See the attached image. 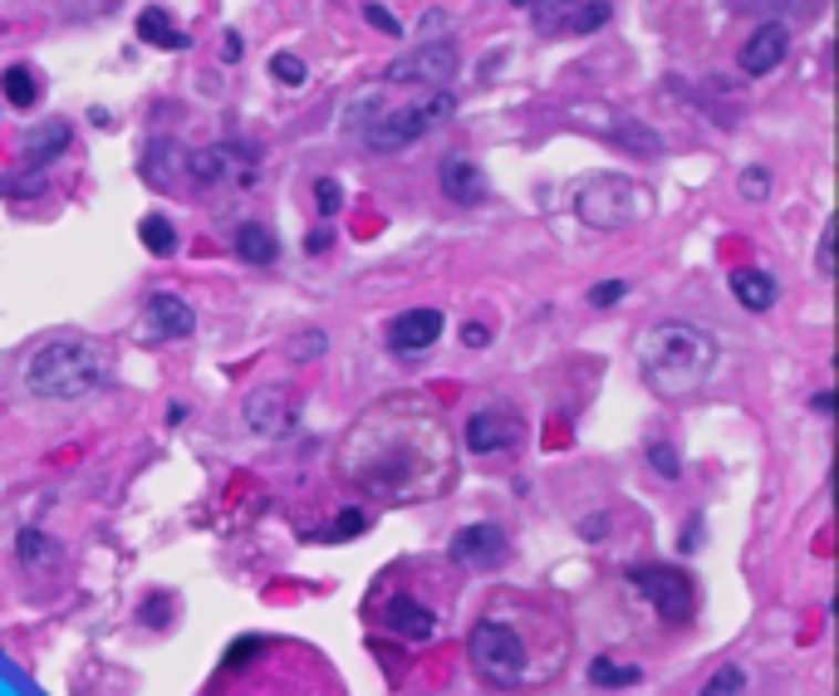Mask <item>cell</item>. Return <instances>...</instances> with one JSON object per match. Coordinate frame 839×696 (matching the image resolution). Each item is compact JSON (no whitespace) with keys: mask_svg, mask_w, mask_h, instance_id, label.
Returning <instances> with one entry per match:
<instances>
[{"mask_svg":"<svg viewBox=\"0 0 839 696\" xmlns=\"http://www.w3.org/2000/svg\"><path fill=\"white\" fill-rule=\"evenodd\" d=\"M437 181H442V197H452L457 207H481L491 197V181H486V173L472 157H442Z\"/></svg>","mask_w":839,"mask_h":696,"instance_id":"19","label":"cell"},{"mask_svg":"<svg viewBox=\"0 0 839 696\" xmlns=\"http://www.w3.org/2000/svg\"><path fill=\"white\" fill-rule=\"evenodd\" d=\"M447 554H452V564L472 569V574H491V569H501L506 559H511V540H506L501 524L476 520V524H467V530L452 534Z\"/></svg>","mask_w":839,"mask_h":696,"instance_id":"12","label":"cell"},{"mask_svg":"<svg viewBox=\"0 0 839 696\" xmlns=\"http://www.w3.org/2000/svg\"><path fill=\"white\" fill-rule=\"evenodd\" d=\"M786 54H790V30L780 25V20H770V25H762V30H752V35H746L736 64H742V74L762 79L770 70H780V64H786Z\"/></svg>","mask_w":839,"mask_h":696,"instance_id":"16","label":"cell"},{"mask_svg":"<svg viewBox=\"0 0 839 696\" xmlns=\"http://www.w3.org/2000/svg\"><path fill=\"white\" fill-rule=\"evenodd\" d=\"M727 284H732V294H736V304L742 310H752V314H766L770 304H776V276L770 270H756V266H736L732 276H727Z\"/></svg>","mask_w":839,"mask_h":696,"instance_id":"20","label":"cell"},{"mask_svg":"<svg viewBox=\"0 0 839 696\" xmlns=\"http://www.w3.org/2000/svg\"><path fill=\"white\" fill-rule=\"evenodd\" d=\"M589 682H594V687H633V682H643V667H633V662H614V657H599L594 667H589Z\"/></svg>","mask_w":839,"mask_h":696,"instance_id":"28","label":"cell"},{"mask_svg":"<svg viewBox=\"0 0 839 696\" xmlns=\"http://www.w3.org/2000/svg\"><path fill=\"white\" fill-rule=\"evenodd\" d=\"M736 191H742L746 201H762L766 191H770V173H766V167H746V173L736 177Z\"/></svg>","mask_w":839,"mask_h":696,"instance_id":"36","label":"cell"},{"mask_svg":"<svg viewBox=\"0 0 839 696\" xmlns=\"http://www.w3.org/2000/svg\"><path fill=\"white\" fill-rule=\"evenodd\" d=\"M339 471L369 500H433L457 486V447L427 403L389 397L349 427Z\"/></svg>","mask_w":839,"mask_h":696,"instance_id":"1","label":"cell"},{"mask_svg":"<svg viewBox=\"0 0 839 696\" xmlns=\"http://www.w3.org/2000/svg\"><path fill=\"white\" fill-rule=\"evenodd\" d=\"M167 613H173V599H167V593H153V599L143 603V623H153V627H163Z\"/></svg>","mask_w":839,"mask_h":696,"instance_id":"40","label":"cell"},{"mask_svg":"<svg viewBox=\"0 0 839 696\" xmlns=\"http://www.w3.org/2000/svg\"><path fill=\"white\" fill-rule=\"evenodd\" d=\"M183 173L197 181V187H251L260 177L256 157L241 153V147L231 143H211V147H197V153H187Z\"/></svg>","mask_w":839,"mask_h":696,"instance_id":"9","label":"cell"},{"mask_svg":"<svg viewBox=\"0 0 839 696\" xmlns=\"http://www.w3.org/2000/svg\"><path fill=\"white\" fill-rule=\"evenodd\" d=\"M511 6H516V10H526V6H540V0H511Z\"/></svg>","mask_w":839,"mask_h":696,"instance_id":"48","label":"cell"},{"mask_svg":"<svg viewBox=\"0 0 839 696\" xmlns=\"http://www.w3.org/2000/svg\"><path fill=\"white\" fill-rule=\"evenodd\" d=\"M442 25H452L442 10H427V15H423V35H433V30H442Z\"/></svg>","mask_w":839,"mask_h":696,"instance_id":"46","label":"cell"},{"mask_svg":"<svg viewBox=\"0 0 839 696\" xmlns=\"http://www.w3.org/2000/svg\"><path fill=\"white\" fill-rule=\"evenodd\" d=\"M649 461L657 466V476H663V481H677V471H683V466H677V451L667 447V442H653V447H649Z\"/></svg>","mask_w":839,"mask_h":696,"instance_id":"37","label":"cell"},{"mask_svg":"<svg viewBox=\"0 0 839 696\" xmlns=\"http://www.w3.org/2000/svg\"><path fill=\"white\" fill-rule=\"evenodd\" d=\"M138 40L157 44V50H187V44H191L183 30L173 25V15H167L163 6H147L143 15H138Z\"/></svg>","mask_w":839,"mask_h":696,"instance_id":"23","label":"cell"},{"mask_svg":"<svg viewBox=\"0 0 839 696\" xmlns=\"http://www.w3.org/2000/svg\"><path fill=\"white\" fill-rule=\"evenodd\" d=\"M570 113H574V123H580V128L599 133V138H609V143H623V147H633V153H643V157L663 153V138H657L643 118H629V113L599 108V104H580V108H570Z\"/></svg>","mask_w":839,"mask_h":696,"instance_id":"11","label":"cell"},{"mask_svg":"<svg viewBox=\"0 0 839 696\" xmlns=\"http://www.w3.org/2000/svg\"><path fill=\"white\" fill-rule=\"evenodd\" d=\"M810 407H815V413H835V397H830V393H815Z\"/></svg>","mask_w":839,"mask_h":696,"instance_id":"47","label":"cell"},{"mask_svg":"<svg viewBox=\"0 0 839 696\" xmlns=\"http://www.w3.org/2000/svg\"><path fill=\"white\" fill-rule=\"evenodd\" d=\"M462 344H467V349H486V344H491V324H476V319H472V324H462Z\"/></svg>","mask_w":839,"mask_h":696,"instance_id":"42","label":"cell"},{"mask_svg":"<svg viewBox=\"0 0 839 696\" xmlns=\"http://www.w3.org/2000/svg\"><path fill=\"white\" fill-rule=\"evenodd\" d=\"M379 108H383V89H359L344 108V128H369Z\"/></svg>","mask_w":839,"mask_h":696,"instance_id":"29","label":"cell"},{"mask_svg":"<svg viewBox=\"0 0 839 696\" xmlns=\"http://www.w3.org/2000/svg\"><path fill=\"white\" fill-rule=\"evenodd\" d=\"M314 207H320L324 216H339L344 211V187H339L334 177H320L314 181Z\"/></svg>","mask_w":839,"mask_h":696,"instance_id":"35","label":"cell"},{"mask_svg":"<svg viewBox=\"0 0 839 696\" xmlns=\"http://www.w3.org/2000/svg\"><path fill=\"white\" fill-rule=\"evenodd\" d=\"M183 163H187V153L177 143H167V138H157V143H147V157L138 163V173L153 181V187H167L177 173H183Z\"/></svg>","mask_w":839,"mask_h":696,"instance_id":"22","label":"cell"},{"mask_svg":"<svg viewBox=\"0 0 839 696\" xmlns=\"http://www.w3.org/2000/svg\"><path fill=\"white\" fill-rule=\"evenodd\" d=\"M108 383V353L89 339H50L30 353L25 393L44 403H79Z\"/></svg>","mask_w":839,"mask_h":696,"instance_id":"3","label":"cell"},{"mask_svg":"<svg viewBox=\"0 0 839 696\" xmlns=\"http://www.w3.org/2000/svg\"><path fill=\"white\" fill-rule=\"evenodd\" d=\"M364 20H369V25H379L383 35H393V40L403 35V25H398V20H393L389 10H383V6H373V0H369V6H364Z\"/></svg>","mask_w":839,"mask_h":696,"instance_id":"39","label":"cell"},{"mask_svg":"<svg viewBox=\"0 0 839 696\" xmlns=\"http://www.w3.org/2000/svg\"><path fill=\"white\" fill-rule=\"evenodd\" d=\"M609 530V516H589L584 524H580V534H584V540H599V534H604Z\"/></svg>","mask_w":839,"mask_h":696,"instance_id":"45","label":"cell"},{"mask_svg":"<svg viewBox=\"0 0 839 696\" xmlns=\"http://www.w3.org/2000/svg\"><path fill=\"white\" fill-rule=\"evenodd\" d=\"M241 54H246L241 35H236V30H226V35H221V60H226V64H236V60H241Z\"/></svg>","mask_w":839,"mask_h":696,"instance_id":"44","label":"cell"},{"mask_svg":"<svg viewBox=\"0 0 839 696\" xmlns=\"http://www.w3.org/2000/svg\"><path fill=\"white\" fill-rule=\"evenodd\" d=\"M300 413H304L300 393H294V387H280V383L256 387V393H246V403H241L246 427H251L256 437H270V442L290 437V432L300 427Z\"/></svg>","mask_w":839,"mask_h":696,"instance_id":"10","label":"cell"},{"mask_svg":"<svg viewBox=\"0 0 839 696\" xmlns=\"http://www.w3.org/2000/svg\"><path fill=\"white\" fill-rule=\"evenodd\" d=\"M329 241H334V231H329V226H314V231L304 236V250H310V256H324Z\"/></svg>","mask_w":839,"mask_h":696,"instance_id":"43","label":"cell"},{"mask_svg":"<svg viewBox=\"0 0 839 696\" xmlns=\"http://www.w3.org/2000/svg\"><path fill=\"white\" fill-rule=\"evenodd\" d=\"M452 113H457V94H452V89H427L417 104L379 113L364 128V143L373 153H403V147H413L423 133H433L437 123H447Z\"/></svg>","mask_w":839,"mask_h":696,"instance_id":"6","label":"cell"},{"mask_svg":"<svg viewBox=\"0 0 839 696\" xmlns=\"http://www.w3.org/2000/svg\"><path fill=\"white\" fill-rule=\"evenodd\" d=\"M15 554H20V564H25L30 574H44V569H54V559H60V544H54L44 530H20L15 534Z\"/></svg>","mask_w":839,"mask_h":696,"instance_id":"26","label":"cell"},{"mask_svg":"<svg viewBox=\"0 0 839 696\" xmlns=\"http://www.w3.org/2000/svg\"><path fill=\"white\" fill-rule=\"evenodd\" d=\"M0 94H6V104H15V108H35L44 84H40V74L30 70V64H10V70L0 74Z\"/></svg>","mask_w":839,"mask_h":696,"instance_id":"25","label":"cell"},{"mask_svg":"<svg viewBox=\"0 0 839 696\" xmlns=\"http://www.w3.org/2000/svg\"><path fill=\"white\" fill-rule=\"evenodd\" d=\"M629 584L653 603V613L663 623H687L693 619V579L677 564H633Z\"/></svg>","mask_w":839,"mask_h":696,"instance_id":"7","label":"cell"},{"mask_svg":"<svg viewBox=\"0 0 839 696\" xmlns=\"http://www.w3.org/2000/svg\"><path fill=\"white\" fill-rule=\"evenodd\" d=\"M270 79H276V84H286V89H304V79H310V70H304V60H300V54L276 50V54H270Z\"/></svg>","mask_w":839,"mask_h":696,"instance_id":"30","label":"cell"},{"mask_svg":"<svg viewBox=\"0 0 839 696\" xmlns=\"http://www.w3.org/2000/svg\"><path fill=\"white\" fill-rule=\"evenodd\" d=\"M574 216L589 231H629L643 216H653V191L639 177L594 173L574 187Z\"/></svg>","mask_w":839,"mask_h":696,"instance_id":"4","label":"cell"},{"mask_svg":"<svg viewBox=\"0 0 839 696\" xmlns=\"http://www.w3.org/2000/svg\"><path fill=\"white\" fill-rule=\"evenodd\" d=\"M25 191H35V197L44 191V173H40V167H35V173H15V177H0V197H10V201H15V197H25Z\"/></svg>","mask_w":839,"mask_h":696,"instance_id":"34","label":"cell"},{"mask_svg":"<svg viewBox=\"0 0 839 696\" xmlns=\"http://www.w3.org/2000/svg\"><path fill=\"white\" fill-rule=\"evenodd\" d=\"M520 437H526V422H520L506 403H491V407H481V413H472L467 417V432H462L467 451H476V456L511 451Z\"/></svg>","mask_w":839,"mask_h":696,"instance_id":"15","label":"cell"},{"mask_svg":"<svg viewBox=\"0 0 839 696\" xmlns=\"http://www.w3.org/2000/svg\"><path fill=\"white\" fill-rule=\"evenodd\" d=\"M442 339V314L437 310H407L389 324V349L398 359H417Z\"/></svg>","mask_w":839,"mask_h":696,"instance_id":"18","label":"cell"},{"mask_svg":"<svg viewBox=\"0 0 839 696\" xmlns=\"http://www.w3.org/2000/svg\"><path fill=\"white\" fill-rule=\"evenodd\" d=\"M717 373V339L687 319H663L639 339V378L663 403L697 397Z\"/></svg>","mask_w":839,"mask_h":696,"instance_id":"2","label":"cell"},{"mask_svg":"<svg viewBox=\"0 0 839 696\" xmlns=\"http://www.w3.org/2000/svg\"><path fill=\"white\" fill-rule=\"evenodd\" d=\"M191 329H197L191 304L183 300V294H173V290H157L153 300L143 304L133 339H138V344H173V339H187Z\"/></svg>","mask_w":839,"mask_h":696,"instance_id":"14","label":"cell"},{"mask_svg":"<svg viewBox=\"0 0 839 696\" xmlns=\"http://www.w3.org/2000/svg\"><path fill=\"white\" fill-rule=\"evenodd\" d=\"M623 294H629V284H623V280H604V284H594V290H589V304H594V310H609V304H619Z\"/></svg>","mask_w":839,"mask_h":696,"instance_id":"38","label":"cell"},{"mask_svg":"<svg viewBox=\"0 0 839 696\" xmlns=\"http://www.w3.org/2000/svg\"><path fill=\"white\" fill-rule=\"evenodd\" d=\"M536 10V30L540 35H594L599 25H609L614 6L609 0H540Z\"/></svg>","mask_w":839,"mask_h":696,"instance_id":"13","label":"cell"},{"mask_svg":"<svg viewBox=\"0 0 839 696\" xmlns=\"http://www.w3.org/2000/svg\"><path fill=\"white\" fill-rule=\"evenodd\" d=\"M324 349H329L324 329H304V334H290L286 339V359H294V363H314Z\"/></svg>","mask_w":839,"mask_h":696,"instance_id":"31","label":"cell"},{"mask_svg":"<svg viewBox=\"0 0 839 696\" xmlns=\"http://www.w3.org/2000/svg\"><path fill=\"white\" fill-rule=\"evenodd\" d=\"M815 266H820V276H835V226L820 231V256H815Z\"/></svg>","mask_w":839,"mask_h":696,"instance_id":"41","label":"cell"},{"mask_svg":"<svg viewBox=\"0 0 839 696\" xmlns=\"http://www.w3.org/2000/svg\"><path fill=\"white\" fill-rule=\"evenodd\" d=\"M369 530V510H359V506H349V510H339V520L329 524V540H354V534H364Z\"/></svg>","mask_w":839,"mask_h":696,"instance_id":"33","label":"cell"},{"mask_svg":"<svg viewBox=\"0 0 839 696\" xmlns=\"http://www.w3.org/2000/svg\"><path fill=\"white\" fill-rule=\"evenodd\" d=\"M138 236H143V246H147V256H173L177 250V226L167 221L163 211H153V216H143L138 221Z\"/></svg>","mask_w":839,"mask_h":696,"instance_id":"27","label":"cell"},{"mask_svg":"<svg viewBox=\"0 0 839 696\" xmlns=\"http://www.w3.org/2000/svg\"><path fill=\"white\" fill-rule=\"evenodd\" d=\"M236 256H241L246 266H276L280 241H276V236H270V226L246 221L241 231H236Z\"/></svg>","mask_w":839,"mask_h":696,"instance_id":"24","label":"cell"},{"mask_svg":"<svg viewBox=\"0 0 839 696\" xmlns=\"http://www.w3.org/2000/svg\"><path fill=\"white\" fill-rule=\"evenodd\" d=\"M70 138H74V133H70V123H64V118L40 123V128L25 133V163L30 167H44L50 157H60L64 147H70Z\"/></svg>","mask_w":839,"mask_h":696,"instance_id":"21","label":"cell"},{"mask_svg":"<svg viewBox=\"0 0 839 696\" xmlns=\"http://www.w3.org/2000/svg\"><path fill=\"white\" fill-rule=\"evenodd\" d=\"M379 619H383V627H389L393 637H403V643H427V637L437 633V613L423 609V603H417L407 589H398L389 603H383Z\"/></svg>","mask_w":839,"mask_h":696,"instance_id":"17","label":"cell"},{"mask_svg":"<svg viewBox=\"0 0 839 696\" xmlns=\"http://www.w3.org/2000/svg\"><path fill=\"white\" fill-rule=\"evenodd\" d=\"M467 657H472L476 677H481L486 687H496V692L526 687L530 653H526V637H520L511 623H501V619H476L472 637H467Z\"/></svg>","mask_w":839,"mask_h":696,"instance_id":"5","label":"cell"},{"mask_svg":"<svg viewBox=\"0 0 839 696\" xmlns=\"http://www.w3.org/2000/svg\"><path fill=\"white\" fill-rule=\"evenodd\" d=\"M742 692H746V672L727 662L722 672H712V677L702 682V692H697V696H742Z\"/></svg>","mask_w":839,"mask_h":696,"instance_id":"32","label":"cell"},{"mask_svg":"<svg viewBox=\"0 0 839 696\" xmlns=\"http://www.w3.org/2000/svg\"><path fill=\"white\" fill-rule=\"evenodd\" d=\"M389 84H417V89H447V79H457V44L452 40H423L407 54L389 64Z\"/></svg>","mask_w":839,"mask_h":696,"instance_id":"8","label":"cell"}]
</instances>
